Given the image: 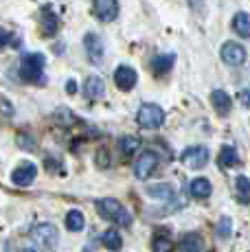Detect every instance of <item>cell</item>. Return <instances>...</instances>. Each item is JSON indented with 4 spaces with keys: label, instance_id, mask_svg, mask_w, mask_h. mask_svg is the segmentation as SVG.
Listing matches in <instances>:
<instances>
[{
    "label": "cell",
    "instance_id": "cell-11",
    "mask_svg": "<svg viewBox=\"0 0 250 252\" xmlns=\"http://www.w3.org/2000/svg\"><path fill=\"white\" fill-rule=\"evenodd\" d=\"M211 103H213L215 112L219 116H226L230 112V108H233V101H230V96L226 94L224 90H213L211 92Z\"/></svg>",
    "mask_w": 250,
    "mask_h": 252
},
{
    "label": "cell",
    "instance_id": "cell-16",
    "mask_svg": "<svg viewBox=\"0 0 250 252\" xmlns=\"http://www.w3.org/2000/svg\"><path fill=\"white\" fill-rule=\"evenodd\" d=\"M147 195L154 197V200H171L174 197V189L165 182L152 184V187H147Z\"/></svg>",
    "mask_w": 250,
    "mask_h": 252
},
{
    "label": "cell",
    "instance_id": "cell-13",
    "mask_svg": "<svg viewBox=\"0 0 250 252\" xmlns=\"http://www.w3.org/2000/svg\"><path fill=\"white\" fill-rule=\"evenodd\" d=\"M84 92L88 99H99V96H103V92H105L103 79H101V77H88L86 86H84Z\"/></svg>",
    "mask_w": 250,
    "mask_h": 252
},
{
    "label": "cell",
    "instance_id": "cell-15",
    "mask_svg": "<svg viewBox=\"0 0 250 252\" xmlns=\"http://www.w3.org/2000/svg\"><path fill=\"white\" fill-rule=\"evenodd\" d=\"M211 191H213V187H211V182L206 180V178H195V180L191 182V195H193L195 200H206V197L211 195Z\"/></svg>",
    "mask_w": 250,
    "mask_h": 252
},
{
    "label": "cell",
    "instance_id": "cell-3",
    "mask_svg": "<svg viewBox=\"0 0 250 252\" xmlns=\"http://www.w3.org/2000/svg\"><path fill=\"white\" fill-rule=\"evenodd\" d=\"M136 121H138V125L145 129H158L162 123H165V112H162L160 105L145 103V105H141V110H138Z\"/></svg>",
    "mask_w": 250,
    "mask_h": 252
},
{
    "label": "cell",
    "instance_id": "cell-2",
    "mask_svg": "<svg viewBox=\"0 0 250 252\" xmlns=\"http://www.w3.org/2000/svg\"><path fill=\"white\" fill-rule=\"evenodd\" d=\"M20 77L27 84H44V55L40 53L27 55L20 64Z\"/></svg>",
    "mask_w": 250,
    "mask_h": 252
},
{
    "label": "cell",
    "instance_id": "cell-26",
    "mask_svg": "<svg viewBox=\"0 0 250 252\" xmlns=\"http://www.w3.org/2000/svg\"><path fill=\"white\" fill-rule=\"evenodd\" d=\"M0 110H2V114L4 116H11L13 114V108H11V103H7V101L0 96Z\"/></svg>",
    "mask_w": 250,
    "mask_h": 252
},
{
    "label": "cell",
    "instance_id": "cell-22",
    "mask_svg": "<svg viewBox=\"0 0 250 252\" xmlns=\"http://www.w3.org/2000/svg\"><path fill=\"white\" fill-rule=\"evenodd\" d=\"M103 244H105V248L108 250H121V246H123V239H121V235H119V230H105L103 232Z\"/></svg>",
    "mask_w": 250,
    "mask_h": 252
},
{
    "label": "cell",
    "instance_id": "cell-7",
    "mask_svg": "<svg viewBox=\"0 0 250 252\" xmlns=\"http://www.w3.org/2000/svg\"><path fill=\"white\" fill-rule=\"evenodd\" d=\"M222 60L228 66H239L246 62V51L242 44H235V42H226L222 46Z\"/></svg>",
    "mask_w": 250,
    "mask_h": 252
},
{
    "label": "cell",
    "instance_id": "cell-10",
    "mask_svg": "<svg viewBox=\"0 0 250 252\" xmlns=\"http://www.w3.org/2000/svg\"><path fill=\"white\" fill-rule=\"evenodd\" d=\"M136 79H138V75L132 66H119V68L114 70V84L121 90H132L134 86H136Z\"/></svg>",
    "mask_w": 250,
    "mask_h": 252
},
{
    "label": "cell",
    "instance_id": "cell-8",
    "mask_svg": "<svg viewBox=\"0 0 250 252\" xmlns=\"http://www.w3.org/2000/svg\"><path fill=\"white\" fill-rule=\"evenodd\" d=\"M35 176H37V167L33 162H25V164H20L18 169H13V173H11V180L13 184H18V187H29L33 180H35Z\"/></svg>",
    "mask_w": 250,
    "mask_h": 252
},
{
    "label": "cell",
    "instance_id": "cell-12",
    "mask_svg": "<svg viewBox=\"0 0 250 252\" xmlns=\"http://www.w3.org/2000/svg\"><path fill=\"white\" fill-rule=\"evenodd\" d=\"M57 31H60V18L46 7L44 11H42V33H44L46 37H53Z\"/></svg>",
    "mask_w": 250,
    "mask_h": 252
},
{
    "label": "cell",
    "instance_id": "cell-9",
    "mask_svg": "<svg viewBox=\"0 0 250 252\" xmlns=\"http://www.w3.org/2000/svg\"><path fill=\"white\" fill-rule=\"evenodd\" d=\"M94 16L103 22H112L119 16L117 0H94Z\"/></svg>",
    "mask_w": 250,
    "mask_h": 252
},
{
    "label": "cell",
    "instance_id": "cell-29",
    "mask_svg": "<svg viewBox=\"0 0 250 252\" xmlns=\"http://www.w3.org/2000/svg\"><path fill=\"white\" fill-rule=\"evenodd\" d=\"M77 90V86H75V81H70V84H68V92H70V94H73V92Z\"/></svg>",
    "mask_w": 250,
    "mask_h": 252
},
{
    "label": "cell",
    "instance_id": "cell-18",
    "mask_svg": "<svg viewBox=\"0 0 250 252\" xmlns=\"http://www.w3.org/2000/svg\"><path fill=\"white\" fill-rule=\"evenodd\" d=\"M235 189H237V200L242 202V204H248L250 202V178L237 176V180H235Z\"/></svg>",
    "mask_w": 250,
    "mask_h": 252
},
{
    "label": "cell",
    "instance_id": "cell-6",
    "mask_svg": "<svg viewBox=\"0 0 250 252\" xmlns=\"http://www.w3.org/2000/svg\"><path fill=\"white\" fill-rule=\"evenodd\" d=\"M156 167H158V156L154 152H145L134 164V173H136L138 180H147Z\"/></svg>",
    "mask_w": 250,
    "mask_h": 252
},
{
    "label": "cell",
    "instance_id": "cell-17",
    "mask_svg": "<svg viewBox=\"0 0 250 252\" xmlns=\"http://www.w3.org/2000/svg\"><path fill=\"white\" fill-rule=\"evenodd\" d=\"M233 29L237 35L242 37H250V16L246 11H239L237 16L233 18Z\"/></svg>",
    "mask_w": 250,
    "mask_h": 252
},
{
    "label": "cell",
    "instance_id": "cell-27",
    "mask_svg": "<svg viewBox=\"0 0 250 252\" xmlns=\"http://www.w3.org/2000/svg\"><path fill=\"white\" fill-rule=\"evenodd\" d=\"M9 42H11V33H9V31H4V29H0V48H2V46H7Z\"/></svg>",
    "mask_w": 250,
    "mask_h": 252
},
{
    "label": "cell",
    "instance_id": "cell-5",
    "mask_svg": "<svg viewBox=\"0 0 250 252\" xmlns=\"http://www.w3.org/2000/svg\"><path fill=\"white\" fill-rule=\"evenodd\" d=\"M180 160L189 169H202L206 162H209V149L206 147H189L182 152Z\"/></svg>",
    "mask_w": 250,
    "mask_h": 252
},
{
    "label": "cell",
    "instance_id": "cell-20",
    "mask_svg": "<svg viewBox=\"0 0 250 252\" xmlns=\"http://www.w3.org/2000/svg\"><path fill=\"white\" fill-rule=\"evenodd\" d=\"M174 60H176L174 55H160V57H156V60L152 62L154 72H156V75H165V72L169 70L171 66H174Z\"/></svg>",
    "mask_w": 250,
    "mask_h": 252
},
{
    "label": "cell",
    "instance_id": "cell-19",
    "mask_svg": "<svg viewBox=\"0 0 250 252\" xmlns=\"http://www.w3.org/2000/svg\"><path fill=\"white\" fill-rule=\"evenodd\" d=\"M237 162H239V158H237V149L230 147V145L222 147V152H219V164H222V167H235Z\"/></svg>",
    "mask_w": 250,
    "mask_h": 252
},
{
    "label": "cell",
    "instance_id": "cell-14",
    "mask_svg": "<svg viewBox=\"0 0 250 252\" xmlns=\"http://www.w3.org/2000/svg\"><path fill=\"white\" fill-rule=\"evenodd\" d=\"M180 248L182 252H204V241L198 232H189V235L182 237Z\"/></svg>",
    "mask_w": 250,
    "mask_h": 252
},
{
    "label": "cell",
    "instance_id": "cell-1",
    "mask_svg": "<svg viewBox=\"0 0 250 252\" xmlns=\"http://www.w3.org/2000/svg\"><path fill=\"white\" fill-rule=\"evenodd\" d=\"M97 211L103 220L114 221V224L121 226H129L132 224V215L127 213V208H123V204L119 200H112V197H103V200L97 202Z\"/></svg>",
    "mask_w": 250,
    "mask_h": 252
},
{
    "label": "cell",
    "instance_id": "cell-30",
    "mask_svg": "<svg viewBox=\"0 0 250 252\" xmlns=\"http://www.w3.org/2000/svg\"><path fill=\"white\" fill-rule=\"evenodd\" d=\"M25 252H35V250H33V248H27V250H25Z\"/></svg>",
    "mask_w": 250,
    "mask_h": 252
},
{
    "label": "cell",
    "instance_id": "cell-23",
    "mask_svg": "<svg viewBox=\"0 0 250 252\" xmlns=\"http://www.w3.org/2000/svg\"><path fill=\"white\" fill-rule=\"evenodd\" d=\"M138 147H141V138H138V136H125V138H121V152L125 154V156L136 154Z\"/></svg>",
    "mask_w": 250,
    "mask_h": 252
},
{
    "label": "cell",
    "instance_id": "cell-4",
    "mask_svg": "<svg viewBox=\"0 0 250 252\" xmlns=\"http://www.w3.org/2000/svg\"><path fill=\"white\" fill-rule=\"evenodd\" d=\"M31 237L42 246V248L53 252L57 246V239H60V232H57V228L53 224H37L35 228L31 230Z\"/></svg>",
    "mask_w": 250,
    "mask_h": 252
},
{
    "label": "cell",
    "instance_id": "cell-24",
    "mask_svg": "<svg viewBox=\"0 0 250 252\" xmlns=\"http://www.w3.org/2000/svg\"><path fill=\"white\" fill-rule=\"evenodd\" d=\"M152 248H154V252H171L169 237H156V239H154V244H152Z\"/></svg>",
    "mask_w": 250,
    "mask_h": 252
},
{
    "label": "cell",
    "instance_id": "cell-25",
    "mask_svg": "<svg viewBox=\"0 0 250 252\" xmlns=\"http://www.w3.org/2000/svg\"><path fill=\"white\" fill-rule=\"evenodd\" d=\"M218 232H219V237H228L230 235V217H222V220H219Z\"/></svg>",
    "mask_w": 250,
    "mask_h": 252
},
{
    "label": "cell",
    "instance_id": "cell-21",
    "mask_svg": "<svg viewBox=\"0 0 250 252\" xmlns=\"http://www.w3.org/2000/svg\"><path fill=\"white\" fill-rule=\"evenodd\" d=\"M84 224H86V220L79 211H68V215H66V228L73 232H79V230H84Z\"/></svg>",
    "mask_w": 250,
    "mask_h": 252
},
{
    "label": "cell",
    "instance_id": "cell-28",
    "mask_svg": "<svg viewBox=\"0 0 250 252\" xmlns=\"http://www.w3.org/2000/svg\"><path fill=\"white\" fill-rule=\"evenodd\" d=\"M97 164H99V167H108V152H105V149H101V152H99Z\"/></svg>",
    "mask_w": 250,
    "mask_h": 252
}]
</instances>
